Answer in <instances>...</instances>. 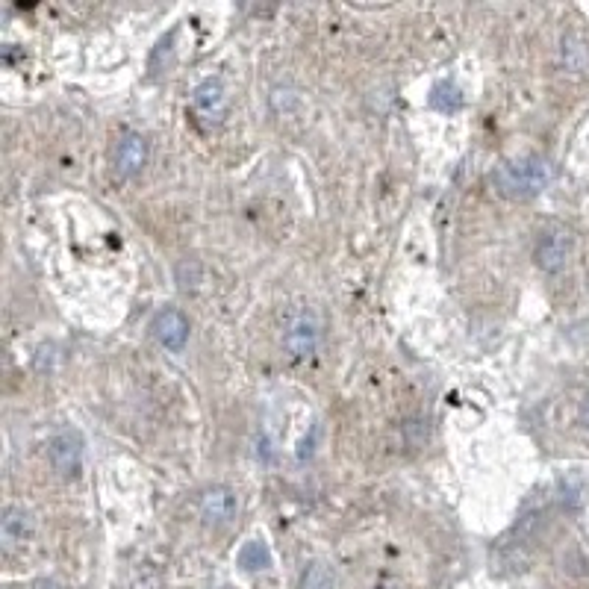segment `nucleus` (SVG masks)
<instances>
[{
    "label": "nucleus",
    "mask_w": 589,
    "mask_h": 589,
    "mask_svg": "<svg viewBox=\"0 0 589 589\" xmlns=\"http://www.w3.org/2000/svg\"><path fill=\"white\" fill-rule=\"evenodd\" d=\"M551 180H554V165L539 154L504 160L492 171V186L507 201H531L551 186Z\"/></svg>",
    "instance_id": "obj_1"
},
{
    "label": "nucleus",
    "mask_w": 589,
    "mask_h": 589,
    "mask_svg": "<svg viewBox=\"0 0 589 589\" xmlns=\"http://www.w3.org/2000/svg\"><path fill=\"white\" fill-rule=\"evenodd\" d=\"M192 109L195 115L207 124V127H215L224 121L227 115V89L218 77H207L201 80L195 89H192Z\"/></svg>",
    "instance_id": "obj_4"
},
{
    "label": "nucleus",
    "mask_w": 589,
    "mask_h": 589,
    "mask_svg": "<svg viewBox=\"0 0 589 589\" xmlns=\"http://www.w3.org/2000/svg\"><path fill=\"white\" fill-rule=\"evenodd\" d=\"M268 104H271L274 112H292V109L298 107V92L292 86H286V83L283 86L277 83L271 89V95H268Z\"/></svg>",
    "instance_id": "obj_15"
},
{
    "label": "nucleus",
    "mask_w": 589,
    "mask_h": 589,
    "mask_svg": "<svg viewBox=\"0 0 589 589\" xmlns=\"http://www.w3.org/2000/svg\"><path fill=\"white\" fill-rule=\"evenodd\" d=\"M174 274H177V286L183 289V292H189V289H195L201 280H204V268L198 260H180L177 268H174Z\"/></svg>",
    "instance_id": "obj_14"
},
{
    "label": "nucleus",
    "mask_w": 589,
    "mask_h": 589,
    "mask_svg": "<svg viewBox=\"0 0 589 589\" xmlns=\"http://www.w3.org/2000/svg\"><path fill=\"white\" fill-rule=\"evenodd\" d=\"M319 339H322V327L316 322V316L307 313V310H301V313H295V316L289 319V324H286L283 348H286L289 360L304 363V360H313V357H316Z\"/></svg>",
    "instance_id": "obj_2"
},
{
    "label": "nucleus",
    "mask_w": 589,
    "mask_h": 589,
    "mask_svg": "<svg viewBox=\"0 0 589 589\" xmlns=\"http://www.w3.org/2000/svg\"><path fill=\"white\" fill-rule=\"evenodd\" d=\"M148 139L136 130H127L121 133L118 139V148H115V171L118 177H136L145 165H148Z\"/></svg>",
    "instance_id": "obj_8"
},
{
    "label": "nucleus",
    "mask_w": 589,
    "mask_h": 589,
    "mask_svg": "<svg viewBox=\"0 0 589 589\" xmlns=\"http://www.w3.org/2000/svg\"><path fill=\"white\" fill-rule=\"evenodd\" d=\"M301 589H336V575H333L330 563H324V560L307 563V569L301 572Z\"/></svg>",
    "instance_id": "obj_13"
},
{
    "label": "nucleus",
    "mask_w": 589,
    "mask_h": 589,
    "mask_svg": "<svg viewBox=\"0 0 589 589\" xmlns=\"http://www.w3.org/2000/svg\"><path fill=\"white\" fill-rule=\"evenodd\" d=\"M569 254H572V236H569V230L566 227H548L539 236V242H536L534 260L545 274H557V271L566 268Z\"/></svg>",
    "instance_id": "obj_3"
},
{
    "label": "nucleus",
    "mask_w": 589,
    "mask_h": 589,
    "mask_svg": "<svg viewBox=\"0 0 589 589\" xmlns=\"http://www.w3.org/2000/svg\"><path fill=\"white\" fill-rule=\"evenodd\" d=\"M30 534H33V513L18 507V504H9L3 510V519H0V545H3V551H12L15 545L30 539Z\"/></svg>",
    "instance_id": "obj_9"
},
{
    "label": "nucleus",
    "mask_w": 589,
    "mask_h": 589,
    "mask_svg": "<svg viewBox=\"0 0 589 589\" xmlns=\"http://www.w3.org/2000/svg\"><path fill=\"white\" fill-rule=\"evenodd\" d=\"M51 466L59 478H74L83 466V439L77 430H59L48 445Z\"/></svg>",
    "instance_id": "obj_5"
},
{
    "label": "nucleus",
    "mask_w": 589,
    "mask_h": 589,
    "mask_svg": "<svg viewBox=\"0 0 589 589\" xmlns=\"http://www.w3.org/2000/svg\"><path fill=\"white\" fill-rule=\"evenodd\" d=\"M198 513L204 519V525H227L236 513H239V498L230 486L213 483L201 492L198 498Z\"/></svg>",
    "instance_id": "obj_6"
},
{
    "label": "nucleus",
    "mask_w": 589,
    "mask_h": 589,
    "mask_svg": "<svg viewBox=\"0 0 589 589\" xmlns=\"http://www.w3.org/2000/svg\"><path fill=\"white\" fill-rule=\"evenodd\" d=\"M236 563L245 572H266L268 566H271V551H268V545L263 539H251V542H245L239 548Z\"/></svg>",
    "instance_id": "obj_12"
},
{
    "label": "nucleus",
    "mask_w": 589,
    "mask_h": 589,
    "mask_svg": "<svg viewBox=\"0 0 589 589\" xmlns=\"http://www.w3.org/2000/svg\"><path fill=\"white\" fill-rule=\"evenodd\" d=\"M430 107L436 112H445V115H454L460 109L466 107V95L460 86H454L451 80H442L430 89Z\"/></svg>",
    "instance_id": "obj_11"
},
{
    "label": "nucleus",
    "mask_w": 589,
    "mask_h": 589,
    "mask_svg": "<svg viewBox=\"0 0 589 589\" xmlns=\"http://www.w3.org/2000/svg\"><path fill=\"white\" fill-rule=\"evenodd\" d=\"M189 319L177 310V307H162L160 313L151 319V333H154V339L160 342L162 348H168V351H174V354H180L183 348H186V342H189Z\"/></svg>",
    "instance_id": "obj_7"
},
{
    "label": "nucleus",
    "mask_w": 589,
    "mask_h": 589,
    "mask_svg": "<svg viewBox=\"0 0 589 589\" xmlns=\"http://www.w3.org/2000/svg\"><path fill=\"white\" fill-rule=\"evenodd\" d=\"M33 589H68L62 581H54V578H42V581H36Z\"/></svg>",
    "instance_id": "obj_16"
},
{
    "label": "nucleus",
    "mask_w": 589,
    "mask_h": 589,
    "mask_svg": "<svg viewBox=\"0 0 589 589\" xmlns=\"http://www.w3.org/2000/svg\"><path fill=\"white\" fill-rule=\"evenodd\" d=\"M560 62H563V68H566V71H572V74H584V71H587L589 42L581 36V33L569 30V33L560 39Z\"/></svg>",
    "instance_id": "obj_10"
},
{
    "label": "nucleus",
    "mask_w": 589,
    "mask_h": 589,
    "mask_svg": "<svg viewBox=\"0 0 589 589\" xmlns=\"http://www.w3.org/2000/svg\"><path fill=\"white\" fill-rule=\"evenodd\" d=\"M578 419H581V425H584V428H589V395H584V401H581Z\"/></svg>",
    "instance_id": "obj_17"
}]
</instances>
